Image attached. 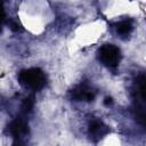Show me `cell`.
Listing matches in <instances>:
<instances>
[{"label":"cell","mask_w":146,"mask_h":146,"mask_svg":"<svg viewBox=\"0 0 146 146\" xmlns=\"http://www.w3.org/2000/svg\"><path fill=\"white\" fill-rule=\"evenodd\" d=\"M47 81V78L43 73V71H41L38 67H31L27 70H23L21 71V73L18 74V82L31 90H40L44 87Z\"/></svg>","instance_id":"6da1fadb"},{"label":"cell","mask_w":146,"mask_h":146,"mask_svg":"<svg viewBox=\"0 0 146 146\" xmlns=\"http://www.w3.org/2000/svg\"><path fill=\"white\" fill-rule=\"evenodd\" d=\"M99 60L107 67H115L121 60V51L114 44H104L98 51Z\"/></svg>","instance_id":"7a4b0ae2"},{"label":"cell","mask_w":146,"mask_h":146,"mask_svg":"<svg viewBox=\"0 0 146 146\" xmlns=\"http://www.w3.org/2000/svg\"><path fill=\"white\" fill-rule=\"evenodd\" d=\"M108 132H110V128L100 120L94 119L89 123L88 133L90 136V139H92V140H99L103 137H105Z\"/></svg>","instance_id":"3957f363"},{"label":"cell","mask_w":146,"mask_h":146,"mask_svg":"<svg viewBox=\"0 0 146 146\" xmlns=\"http://www.w3.org/2000/svg\"><path fill=\"white\" fill-rule=\"evenodd\" d=\"M9 131L15 139H21L29 133V124L24 119L16 117L10 122Z\"/></svg>","instance_id":"277c9868"},{"label":"cell","mask_w":146,"mask_h":146,"mask_svg":"<svg viewBox=\"0 0 146 146\" xmlns=\"http://www.w3.org/2000/svg\"><path fill=\"white\" fill-rule=\"evenodd\" d=\"M71 95H72V98H73V99L83 100V102H91V100L95 98L94 92H92L89 88H87V87H84V86H79V87H76L75 89L72 90Z\"/></svg>","instance_id":"5b68a950"},{"label":"cell","mask_w":146,"mask_h":146,"mask_svg":"<svg viewBox=\"0 0 146 146\" xmlns=\"http://www.w3.org/2000/svg\"><path fill=\"white\" fill-rule=\"evenodd\" d=\"M132 30V24L130 21H122L116 24V32L121 35H127L131 32Z\"/></svg>","instance_id":"8992f818"},{"label":"cell","mask_w":146,"mask_h":146,"mask_svg":"<svg viewBox=\"0 0 146 146\" xmlns=\"http://www.w3.org/2000/svg\"><path fill=\"white\" fill-rule=\"evenodd\" d=\"M34 106V97L33 96H27L26 98H24L23 103H22V110L26 113L31 112L32 108Z\"/></svg>","instance_id":"52a82bcc"},{"label":"cell","mask_w":146,"mask_h":146,"mask_svg":"<svg viewBox=\"0 0 146 146\" xmlns=\"http://www.w3.org/2000/svg\"><path fill=\"white\" fill-rule=\"evenodd\" d=\"M138 121L140 122V124H141L144 128H146V111L140 112V113L138 114Z\"/></svg>","instance_id":"ba28073f"},{"label":"cell","mask_w":146,"mask_h":146,"mask_svg":"<svg viewBox=\"0 0 146 146\" xmlns=\"http://www.w3.org/2000/svg\"><path fill=\"white\" fill-rule=\"evenodd\" d=\"M140 94H141L143 98L146 100V78L140 83Z\"/></svg>","instance_id":"9c48e42d"},{"label":"cell","mask_w":146,"mask_h":146,"mask_svg":"<svg viewBox=\"0 0 146 146\" xmlns=\"http://www.w3.org/2000/svg\"><path fill=\"white\" fill-rule=\"evenodd\" d=\"M10 29H11L13 31H15V32H18V31H21V30H22L21 25H19L17 22H14V21H11V22H10Z\"/></svg>","instance_id":"30bf717a"},{"label":"cell","mask_w":146,"mask_h":146,"mask_svg":"<svg viewBox=\"0 0 146 146\" xmlns=\"http://www.w3.org/2000/svg\"><path fill=\"white\" fill-rule=\"evenodd\" d=\"M112 103H113V102H112V98H111V97H106V98H105V102H104V104H105L106 106H110V105H112Z\"/></svg>","instance_id":"8fae6325"}]
</instances>
